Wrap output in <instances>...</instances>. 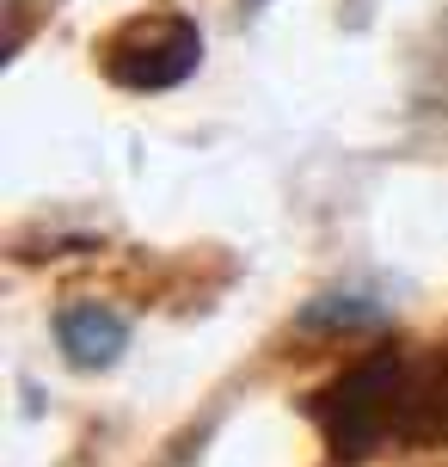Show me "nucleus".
I'll return each mask as SVG.
<instances>
[{"label": "nucleus", "mask_w": 448, "mask_h": 467, "mask_svg": "<svg viewBox=\"0 0 448 467\" xmlns=\"http://www.w3.org/2000/svg\"><path fill=\"white\" fill-rule=\"evenodd\" d=\"M56 345H62V357L74 369H111L129 350V320L105 302H74L56 320Z\"/></svg>", "instance_id": "obj_1"}, {"label": "nucleus", "mask_w": 448, "mask_h": 467, "mask_svg": "<svg viewBox=\"0 0 448 467\" xmlns=\"http://www.w3.org/2000/svg\"><path fill=\"white\" fill-rule=\"evenodd\" d=\"M381 307L375 302H356V296H344V302H313L301 314V327H375Z\"/></svg>", "instance_id": "obj_2"}]
</instances>
